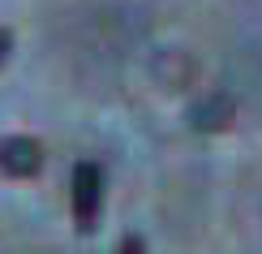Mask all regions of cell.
<instances>
[{"label": "cell", "instance_id": "5b68a950", "mask_svg": "<svg viewBox=\"0 0 262 254\" xmlns=\"http://www.w3.org/2000/svg\"><path fill=\"white\" fill-rule=\"evenodd\" d=\"M9 52H13V35H9V30L0 26V65L9 61Z\"/></svg>", "mask_w": 262, "mask_h": 254}, {"label": "cell", "instance_id": "277c9868", "mask_svg": "<svg viewBox=\"0 0 262 254\" xmlns=\"http://www.w3.org/2000/svg\"><path fill=\"white\" fill-rule=\"evenodd\" d=\"M116 254H146V241H142L138 233H129V237L121 241V250H116Z\"/></svg>", "mask_w": 262, "mask_h": 254}, {"label": "cell", "instance_id": "3957f363", "mask_svg": "<svg viewBox=\"0 0 262 254\" xmlns=\"http://www.w3.org/2000/svg\"><path fill=\"white\" fill-rule=\"evenodd\" d=\"M228 121H232V99L228 95H211V99H202L198 108H193V129H224Z\"/></svg>", "mask_w": 262, "mask_h": 254}, {"label": "cell", "instance_id": "7a4b0ae2", "mask_svg": "<svg viewBox=\"0 0 262 254\" xmlns=\"http://www.w3.org/2000/svg\"><path fill=\"white\" fill-rule=\"evenodd\" d=\"M43 168V147L26 134H9L0 138V172L21 181V177H35Z\"/></svg>", "mask_w": 262, "mask_h": 254}, {"label": "cell", "instance_id": "6da1fadb", "mask_svg": "<svg viewBox=\"0 0 262 254\" xmlns=\"http://www.w3.org/2000/svg\"><path fill=\"white\" fill-rule=\"evenodd\" d=\"M69 198H73V224H78L82 233H95V228H99V211H103V168L95 160L73 164Z\"/></svg>", "mask_w": 262, "mask_h": 254}]
</instances>
